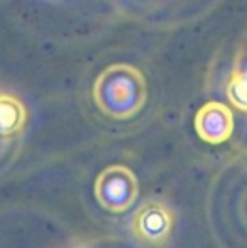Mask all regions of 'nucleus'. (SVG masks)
Instances as JSON below:
<instances>
[{"label":"nucleus","mask_w":247,"mask_h":248,"mask_svg":"<svg viewBox=\"0 0 247 248\" xmlns=\"http://www.w3.org/2000/svg\"><path fill=\"white\" fill-rule=\"evenodd\" d=\"M93 98L107 117L127 120L144 108L148 100L146 78L135 66L124 62L112 64L97 78Z\"/></svg>","instance_id":"nucleus-1"},{"label":"nucleus","mask_w":247,"mask_h":248,"mask_svg":"<svg viewBox=\"0 0 247 248\" xmlns=\"http://www.w3.org/2000/svg\"><path fill=\"white\" fill-rule=\"evenodd\" d=\"M95 198L109 213H125L139 198V181L125 166H109L95 179Z\"/></svg>","instance_id":"nucleus-2"},{"label":"nucleus","mask_w":247,"mask_h":248,"mask_svg":"<svg viewBox=\"0 0 247 248\" xmlns=\"http://www.w3.org/2000/svg\"><path fill=\"white\" fill-rule=\"evenodd\" d=\"M175 215L166 202L149 199L135 209L131 221L132 235L148 247H163L171 238Z\"/></svg>","instance_id":"nucleus-3"},{"label":"nucleus","mask_w":247,"mask_h":248,"mask_svg":"<svg viewBox=\"0 0 247 248\" xmlns=\"http://www.w3.org/2000/svg\"><path fill=\"white\" fill-rule=\"evenodd\" d=\"M195 130L203 142L218 145L234 132V115L227 105L208 101L195 115Z\"/></svg>","instance_id":"nucleus-4"},{"label":"nucleus","mask_w":247,"mask_h":248,"mask_svg":"<svg viewBox=\"0 0 247 248\" xmlns=\"http://www.w3.org/2000/svg\"><path fill=\"white\" fill-rule=\"evenodd\" d=\"M27 111L22 101L12 95L0 93V137H12L24 128Z\"/></svg>","instance_id":"nucleus-5"},{"label":"nucleus","mask_w":247,"mask_h":248,"mask_svg":"<svg viewBox=\"0 0 247 248\" xmlns=\"http://www.w3.org/2000/svg\"><path fill=\"white\" fill-rule=\"evenodd\" d=\"M227 98L237 110L247 113V69H237L227 85Z\"/></svg>","instance_id":"nucleus-6"}]
</instances>
